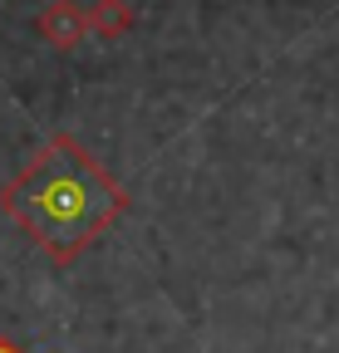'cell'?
<instances>
[{
	"instance_id": "cell-3",
	"label": "cell",
	"mask_w": 339,
	"mask_h": 353,
	"mask_svg": "<svg viewBox=\"0 0 339 353\" xmlns=\"http://www.w3.org/2000/svg\"><path fill=\"white\" fill-rule=\"evenodd\" d=\"M89 20V30L94 34H108V39H118V34H128L133 30V10H128V0H99V6L84 15Z\"/></svg>"
},
{
	"instance_id": "cell-2",
	"label": "cell",
	"mask_w": 339,
	"mask_h": 353,
	"mask_svg": "<svg viewBox=\"0 0 339 353\" xmlns=\"http://www.w3.org/2000/svg\"><path fill=\"white\" fill-rule=\"evenodd\" d=\"M35 30L45 34L55 50H74V44L89 34V20H84V10L74 6V0H55V6H45L39 10V20H35Z\"/></svg>"
},
{
	"instance_id": "cell-4",
	"label": "cell",
	"mask_w": 339,
	"mask_h": 353,
	"mask_svg": "<svg viewBox=\"0 0 339 353\" xmlns=\"http://www.w3.org/2000/svg\"><path fill=\"white\" fill-rule=\"evenodd\" d=\"M0 353H30V348H20L15 339H6V334H0Z\"/></svg>"
},
{
	"instance_id": "cell-1",
	"label": "cell",
	"mask_w": 339,
	"mask_h": 353,
	"mask_svg": "<svg viewBox=\"0 0 339 353\" xmlns=\"http://www.w3.org/2000/svg\"><path fill=\"white\" fill-rule=\"evenodd\" d=\"M0 211L20 231H30L55 265H74L128 211V192L99 167V157L74 132H55L0 187Z\"/></svg>"
}]
</instances>
